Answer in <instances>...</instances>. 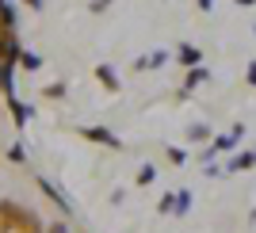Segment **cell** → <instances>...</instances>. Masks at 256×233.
<instances>
[{
  "instance_id": "1",
  "label": "cell",
  "mask_w": 256,
  "mask_h": 233,
  "mask_svg": "<svg viewBox=\"0 0 256 233\" xmlns=\"http://www.w3.org/2000/svg\"><path fill=\"white\" fill-rule=\"evenodd\" d=\"M96 73H100V80H104V84H107V88H118V76H115V73H111V69H107V65H100Z\"/></svg>"
},
{
  "instance_id": "2",
  "label": "cell",
  "mask_w": 256,
  "mask_h": 233,
  "mask_svg": "<svg viewBox=\"0 0 256 233\" xmlns=\"http://www.w3.org/2000/svg\"><path fill=\"white\" fill-rule=\"evenodd\" d=\"M180 58H184V62H188V65H192V62H199V54H195L192 46H184V50H180Z\"/></svg>"
},
{
  "instance_id": "4",
  "label": "cell",
  "mask_w": 256,
  "mask_h": 233,
  "mask_svg": "<svg viewBox=\"0 0 256 233\" xmlns=\"http://www.w3.org/2000/svg\"><path fill=\"white\" fill-rule=\"evenodd\" d=\"M27 4H31V8H42V0H27Z\"/></svg>"
},
{
  "instance_id": "3",
  "label": "cell",
  "mask_w": 256,
  "mask_h": 233,
  "mask_svg": "<svg viewBox=\"0 0 256 233\" xmlns=\"http://www.w3.org/2000/svg\"><path fill=\"white\" fill-rule=\"evenodd\" d=\"M23 65H27V69H38V65H42V62H38L34 54H23Z\"/></svg>"
},
{
  "instance_id": "5",
  "label": "cell",
  "mask_w": 256,
  "mask_h": 233,
  "mask_svg": "<svg viewBox=\"0 0 256 233\" xmlns=\"http://www.w3.org/2000/svg\"><path fill=\"white\" fill-rule=\"evenodd\" d=\"M237 4H256V0H237Z\"/></svg>"
}]
</instances>
